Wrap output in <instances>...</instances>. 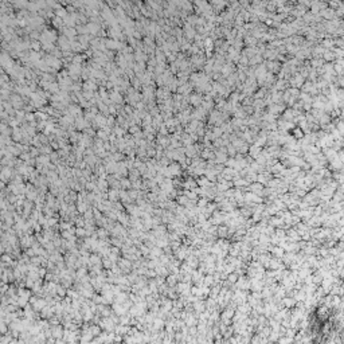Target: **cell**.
<instances>
[{
    "label": "cell",
    "mask_w": 344,
    "mask_h": 344,
    "mask_svg": "<svg viewBox=\"0 0 344 344\" xmlns=\"http://www.w3.org/2000/svg\"><path fill=\"white\" fill-rule=\"evenodd\" d=\"M335 11H336V10H332V8L325 10L324 16H325V18H333V15H335Z\"/></svg>",
    "instance_id": "obj_1"
}]
</instances>
